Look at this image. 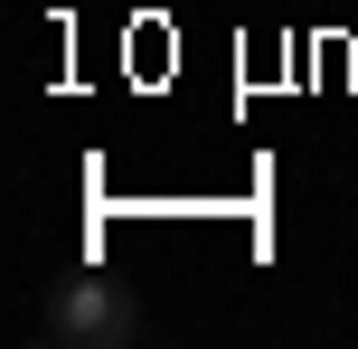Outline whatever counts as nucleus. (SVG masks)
Wrapping results in <instances>:
<instances>
[{
	"label": "nucleus",
	"instance_id": "obj_1",
	"mask_svg": "<svg viewBox=\"0 0 358 349\" xmlns=\"http://www.w3.org/2000/svg\"><path fill=\"white\" fill-rule=\"evenodd\" d=\"M48 331L76 340V349H132V331H142V302H132L123 274H66L48 293Z\"/></svg>",
	"mask_w": 358,
	"mask_h": 349
}]
</instances>
